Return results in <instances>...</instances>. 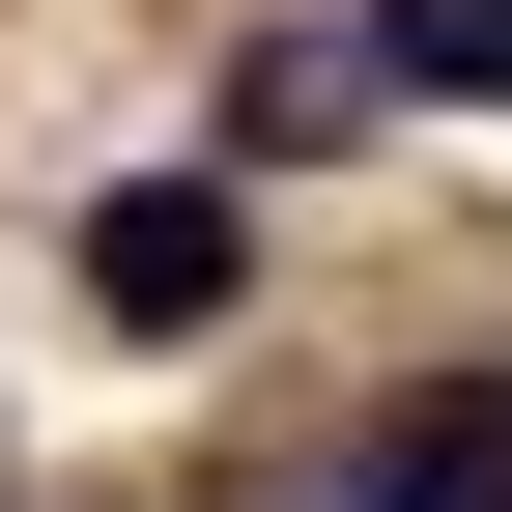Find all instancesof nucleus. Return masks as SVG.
<instances>
[{"label": "nucleus", "mask_w": 512, "mask_h": 512, "mask_svg": "<svg viewBox=\"0 0 512 512\" xmlns=\"http://www.w3.org/2000/svg\"><path fill=\"white\" fill-rule=\"evenodd\" d=\"M86 285L143 313V342H171V313H228V200H200V171H143V200H86Z\"/></svg>", "instance_id": "nucleus-1"}, {"label": "nucleus", "mask_w": 512, "mask_h": 512, "mask_svg": "<svg viewBox=\"0 0 512 512\" xmlns=\"http://www.w3.org/2000/svg\"><path fill=\"white\" fill-rule=\"evenodd\" d=\"M313 512H512V370H456L399 456H370V484H313Z\"/></svg>", "instance_id": "nucleus-2"}, {"label": "nucleus", "mask_w": 512, "mask_h": 512, "mask_svg": "<svg viewBox=\"0 0 512 512\" xmlns=\"http://www.w3.org/2000/svg\"><path fill=\"white\" fill-rule=\"evenodd\" d=\"M370 86H512V0H370Z\"/></svg>", "instance_id": "nucleus-3"}]
</instances>
